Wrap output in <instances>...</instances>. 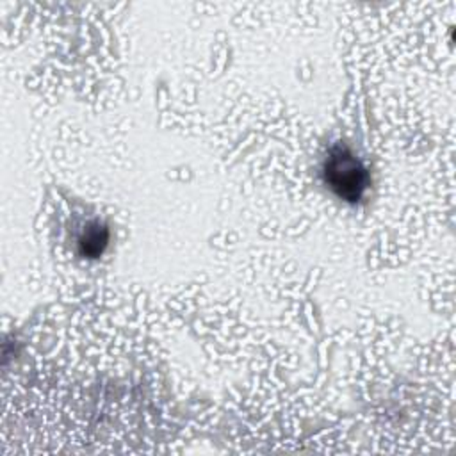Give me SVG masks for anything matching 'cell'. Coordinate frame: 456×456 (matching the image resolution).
Listing matches in <instances>:
<instances>
[{"label":"cell","instance_id":"obj_1","mask_svg":"<svg viewBox=\"0 0 456 456\" xmlns=\"http://www.w3.org/2000/svg\"><path fill=\"white\" fill-rule=\"evenodd\" d=\"M322 176L326 185L347 203L360 201L370 180L363 162L342 142L330 148L322 164Z\"/></svg>","mask_w":456,"mask_h":456},{"label":"cell","instance_id":"obj_2","mask_svg":"<svg viewBox=\"0 0 456 456\" xmlns=\"http://www.w3.org/2000/svg\"><path fill=\"white\" fill-rule=\"evenodd\" d=\"M109 244V228L100 221H91L80 239H78V253L87 258L100 256Z\"/></svg>","mask_w":456,"mask_h":456}]
</instances>
